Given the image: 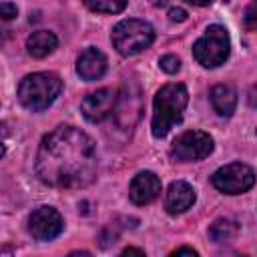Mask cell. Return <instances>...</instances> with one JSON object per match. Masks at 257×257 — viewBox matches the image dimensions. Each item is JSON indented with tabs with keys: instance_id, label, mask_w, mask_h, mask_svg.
<instances>
[{
	"instance_id": "cell-1",
	"label": "cell",
	"mask_w": 257,
	"mask_h": 257,
	"mask_svg": "<svg viewBox=\"0 0 257 257\" xmlns=\"http://www.w3.org/2000/svg\"><path fill=\"white\" fill-rule=\"evenodd\" d=\"M96 147L76 126H58L48 133L36 153L38 179L54 189H82L96 177Z\"/></svg>"
},
{
	"instance_id": "cell-2",
	"label": "cell",
	"mask_w": 257,
	"mask_h": 257,
	"mask_svg": "<svg viewBox=\"0 0 257 257\" xmlns=\"http://www.w3.org/2000/svg\"><path fill=\"white\" fill-rule=\"evenodd\" d=\"M187 102H189V92L185 84L171 82L161 86L153 100V120H151L153 137L157 139L167 137V133L183 120Z\"/></svg>"
},
{
	"instance_id": "cell-3",
	"label": "cell",
	"mask_w": 257,
	"mask_h": 257,
	"mask_svg": "<svg viewBox=\"0 0 257 257\" xmlns=\"http://www.w3.org/2000/svg\"><path fill=\"white\" fill-rule=\"evenodd\" d=\"M62 90V80L54 72H34L26 74L18 84V98L22 106L32 112L48 108Z\"/></svg>"
},
{
	"instance_id": "cell-4",
	"label": "cell",
	"mask_w": 257,
	"mask_h": 257,
	"mask_svg": "<svg viewBox=\"0 0 257 257\" xmlns=\"http://www.w3.org/2000/svg\"><path fill=\"white\" fill-rule=\"evenodd\" d=\"M155 40V28L137 18H126L120 20L112 32H110V42L114 50L122 56H135L143 50H147Z\"/></svg>"
},
{
	"instance_id": "cell-5",
	"label": "cell",
	"mask_w": 257,
	"mask_h": 257,
	"mask_svg": "<svg viewBox=\"0 0 257 257\" xmlns=\"http://www.w3.org/2000/svg\"><path fill=\"white\" fill-rule=\"evenodd\" d=\"M231 50L229 32L221 24H211L205 34L193 44V56L195 60L205 68H217L221 66Z\"/></svg>"
},
{
	"instance_id": "cell-6",
	"label": "cell",
	"mask_w": 257,
	"mask_h": 257,
	"mask_svg": "<svg viewBox=\"0 0 257 257\" xmlns=\"http://www.w3.org/2000/svg\"><path fill=\"white\" fill-rule=\"evenodd\" d=\"M213 137L205 131H187L179 135L171 145V159L179 163L201 161L213 153Z\"/></svg>"
},
{
	"instance_id": "cell-7",
	"label": "cell",
	"mask_w": 257,
	"mask_h": 257,
	"mask_svg": "<svg viewBox=\"0 0 257 257\" xmlns=\"http://www.w3.org/2000/svg\"><path fill=\"white\" fill-rule=\"evenodd\" d=\"M211 183L225 195H241L255 185V173L245 163H229L213 173Z\"/></svg>"
},
{
	"instance_id": "cell-8",
	"label": "cell",
	"mask_w": 257,
	"mask_h": 257,
	"mask_svg": "<svg viewBox=\"0 0 257 257\" xmlns=\"http://www.w3.org/2000/svg\"><path fill=\"white\" fill-rule=\"evenodd\" d=\"M62 229H64V221L54 207L42 205L34 209L28 217V233L36 241H52L62 233Z\"/></svg>"
},
{
	"instance_id": "cell-9",
	"label": "cell",
	"mask_w": 257,
	"mask_h": 257,
	"mask_svg": "<svg viewBox=\"0 0 257 257\" xmlns=\"http://www.w3.org/2000/svg\"><path fill=\"white\" fill-rule=\"evenodd\" d=\"M116 92L112 88H98L94 92H88L82 102H80V110L84 114L86 120L90 122H102L104 118H108L114 112L116 106Z\"/></svg>"
},
{
	"instance_id": "cell-10",
	"label": "cell",
	"mask_w": 257,
	"mask_h": 257,
	"mask_svg": "<svg viewBox=\"0 0 257 257\" xmlns=\"http://www.w3.org/2000/svg\"><path fill=\"white\" fill-rule=\"evenodd\" d=\"M112 116H114V122L118 124V128L133 131V126L137 124V120L141 116V96H139L137 88H135V92H131V86L124 84L120 96L116 98Z\"/></svg>"
},
{
	"instance_id": "cell-11",
	"label": "cell",
	"mask_w": 257,
	"mask_h": 257,
	"mask_svg": "<svg viewBox=\"0 0 257 257\" xmlns=\"http://www.w3.org/2000/svg\"><path fill=\"white\" fill-rule=\"evenodd\" d=\"M161 195V179L151 171H141L133 177L128 197L135 205H149Z\"/></svg>"
},
{
	"instance_id": "cell-12",
	"label": "cell",
	"mask_w": 257,
	"mask_h": 257,
	"mask_svg": "<svg viewBox=\"0 0 257 257\" xmlns=\"http://www.w3.org/2000/svg\"><path fill=\"white\" fill-rule=\"evenodd\" d=\"M195 191L189 183L185 181H175L169 185L167 189V195H165V209L167 213L171 215H179V213H185L189 211L193 205H195Z\"/></svg>"
},
{
	"instance_id": "cell-13",
	"label": "cell",
	"mask_w": 257,
	"mask_h": 257,
	"mask_svg": "<svg viewBox=\"0 0 257 257\" xmlns=\"http://www.w3.org/2000/svg\"><path fill=\"white\" fill-rule=\"evenodd\" d=\"M76 72L82 80H98L106 72V56L94 46L82 50L76 58Z\"/></svg>"
},
{
	"instance_id": "cell-14",
	"label": "cell",
	"mask_w": 257,
	"mask_h": 257,
	"mask_svg": "<svg viewBox=\"0 0 257 257\" xmlns=\"http://www.w3.org/2000/svg\"><path fill=\"white\" fill-rule=\"evenodd\" d=\"M211 104L217 114L221 116H231L237 106V92L231 84H215L211 88Z\"/></svg>"
},
{
	"instance_id": "cell-15",
	"label": "cell",
	"mask_w": 257,
	"mask_h": 257,
	"mask_svg": "<svg viewBox=\"0 0 257 257\" xmlns=\"http://www.w3.org/2000/svg\"><path fill=\"white\" fill-rule=\"evenodd\" d=\"M56 44H58V40H56V36L52 32H48V30H36V32H32L28 36L26 50L34 58H44V56H48V54L54 52Z\"/></svg>"
},
{
	"instance_id": "cell-16",
	"label": "cell",
	"mask_w": 257,
	"mask_h": 257,
	"mask_svg": "<svg viewBox=\"0 0 257 257\" xmlns=\"http://www.w3.org/2000/svg\"><path fill=\"white\" fill-rule=\"evenodd\" d=\"M237 231H239V225L235 221H231V219H217L209 227V237L215 243H227V241H231L237 235Z\"/></svg>"
},
{
	"instance_id": "cell-17",
	"label": "cell",
	"mask_w": 257,
	"mask_h": 257,
	"mask_svg": "<svg viewBox=\"0 0 257 257\" xmlns=\"http://www.w3.org/2000/svg\"><path fill=\"white\" fill-rule=\"evenodd\" d=\"M84 6L92 12L118 14L126 8V0H84Z\"/></svg>"
},
{
	"instance_id": "cell-18",
	"label": "cell",
	"mask_w": 257,
	"mask_h": 257,
	"mask_svg": "<svg viewBox=\"0 0 257 257\" xmlns=\"http://www.w3.org/2000/svg\"><path fill=\"white\" fill-rule=\"evenodd\" d=\"M159 66H161L167 74H175V72L181 68V60H179L175 54H165V56H161Z\"/></svg>"
},
{
	"instance_id": "cell-19",
	"label": "cell",
	"mask_w": 257,
	"mask_h": 257,
	"mask_svg": "<svg viewBox=\"0 0 257 257\" xmlns=\"http://www.w3.org/2000/svg\"><path fill=\"white\" fill-rule=\"evenodd\" d=\"M243 22H245V28L257 30V0H251V4L245 8Z\"/></svg>"
},
{
	"instance_id": "cell-20",
	"label": "cell",
	"mask_w": 257,
	"mask_h": 257,
	"mask_svg": "<svg viewBox=\"0 0 257 257\" xmlns=\"http://www.w3.org/2000/svg\"><path fill=\"white\" fill-rule=\"evenodd\" d=\"M16 14H18V10H16L14 4H10V2H2V4H0V16H2L4 20H12Z\"/></svg>"
},
{
	"instance_id": "cell-21",
	"label": "cell",
	"mask_w": 257,
	"mask_h": 257,
	"mask_svg": "<svg viewBox=\"0 0 257 257\" xmlns=\"http://www.w3.org/2000/svg\"><path fill=\"white\" fill-rule=\"evenodd\" d=\"M169 20L171 22H183V20H187V12L183 8H171L169 10Z\"/></svg>"
},
{
	"instance_id": "cell-22",
	"label": "cell",
	"mask_w": 257,
	"mask_h": 257,
	"mask_svg": "<svg viewBox=\"0 0 257 257\" xmlns=\"http://www.w3.org/2000/svg\"><path fill=\"white\" fill-rule=\"evenodd\" d=\"M171 255H193V257H195L197 251H195L193 247H179V249H175Z\"/></svg>"
},
{
	"instance_id": "cell-23",
	"label": "cell",
	"mask_w": 257,
	"mask_h": 257,
	"mask_svg": "<svg viewBox=\"0 0 257 257\" xmlns=\"http://www.w3.org/2000/svg\"><path fill=\"white\" fill-rule=\"evenodd\" d=\"M122 255H145V251L137 249V247H126V249H122Z\"/></svg>"
},
{
	"instance_id": "cell-24",
	"label": "cell",
	"mask_w": 257,
	"mask_h": 257,
	"mask_svg": "<svg viewBox=\"0 0 257 257\" xmlns=\"http://www.w3.org/2000/svg\"><path fill=\"white\" fill-rule=\"evenodd\" d=\"M187 4H193V6H209L213 0H185Z\"/></svg>"
}]
</instances>
